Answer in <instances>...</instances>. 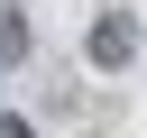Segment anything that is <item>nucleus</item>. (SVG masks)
Returning <instances> with one entry per match:
<instances>
[{"label": "nucleus", "mask_w": 147, "mask_h": 138, "mask_svg": "<svg viewBox=\"0 0 147 138\" xmlns=\"http://www.w3.org/2000/svg\"><path fill=\"white\" fill-rule=\"evenodd\" d=\"M83 55H92L101 74H129V64L147 55V37H138V18L119 9V18H92V37H83Z\"/></svg>", "instance_id": "f257e3e1"}, {"label": "nucleus", "mask_w": 147, "mask_h": 138, "mask_svg": "<svg viewBox=\"0 0 147 138\" xmlns=\"http://www.w3.org/2000/svg\"><path fill=\"white\" fill-rule=\"evenodd\" d=\"M0 64H28V18H18V0H0Z\"/></svg>", "instance_id": "f03ea898"}, {"label": "nucleus", "mask_w": 147, "mask_h": 138, "mask_svg": "<svg viewBox=\"0 0 147 138\" xmlns=\"http://www.w3.org/2000/svg\"><path fill=\"white\" fill-rule=\"evenodd\" d=\"M0 138H37V129H28V120H18V110H0Z\"/></svg>", "instance_id": "7ed1b4c3"}]
</instances>
